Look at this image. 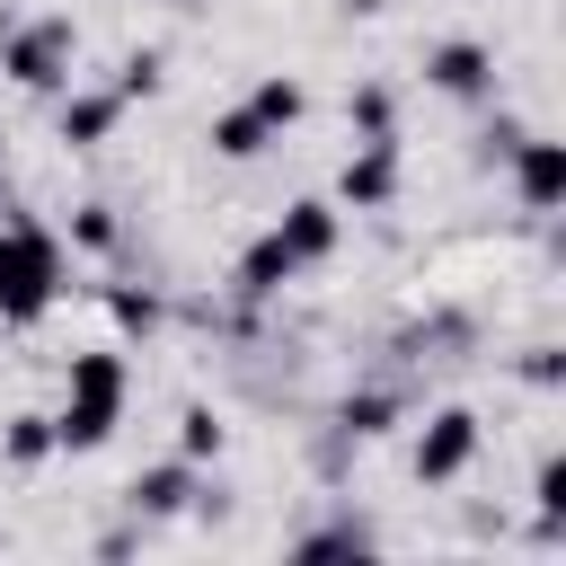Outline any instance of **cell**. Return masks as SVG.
<instances>
[{"mask_svg":"<svg viewBox=\"0 0 566 566\" xmlns=\"http://www.w3.org/2000/svg\"><path fill=\"white\" fill-rule=\"evenodd\" d=\"M0 451H9L18 469H35V460H53V416H9V433H0Z\"/></svg>","mask_w":566,"mask_h":566,"instance_id":"obj_13","label":"cell"},{"mask_svg":"<svg viewBox=\"0 0 566 566\" xmlns=\"http://www.w3.org/2000/svg\"><path fill=\"white\" fill-rule=\"evenodd\" d=\"M124 97H150L159 88V53H124V80H115Z\"/></svg>","mask_w":566,"mask_h":566,"instance_id":"obj_18","label":"cell"},{"mask_svg":"<svg viewBox=\"0 0 566 566\" xmlns=\"http://www.w3.org/2000/svg\"><path fill=\"white\" fill-rule=\"evenodd\" d=\"M124 106H133L124 88H71V97H62V142H71V150H97V142L124 124Z\"/></svg>","mask_w":566,"mask_h":566,"instance_id":"obj_9","label":"cell"},{"mask_svg":"<svg viewBox=\"0 0 566 566\" xmlns=\"http://www.w3.org/2000/svg\"><path fill=\"white\" fill-rule=\"evenodd\" d=\"M424 80H433L442 97H495V53H486L478 35H451V44L424 53Z\"/></svg>","mask_w":566,"mask_h":566,"instance_id":"obj_7","label":"cell"},{"mask_svg":"<svg viewBox=\"0 0 566 566\" xmlns=\"http://www.w3.org/2000/svg\"><path fill=\"white\" fill-rule=\"evenodd\" d=\"M124 504H133V513H150V522L186 513V504H195V460H159V469H142V478L124 486Z\"/></svg>","mask_w":566,"mask_h":566,"instance_id":"obj_10","label":"cell"},{"mask_svg":"<svg viewBox=\"0 0 566 566\" xmlns=\"http://www.w3.org/2000/svg\"><path fill=\"white\" fill-rule=\"evenodd\" d=\"M336 239H345V212L327 203V195H301V203H283V221L274 230H256L248 239V256H239V292L248 301H274L283 283H301L310 265H327L336 256Z\"/></svg>","mask_w":566,"mask_h":566,"instance_id":"obj_1","label":"cell"},{"mask_svg":"<svg viewBox=\"0 0 566 566\" xmlns=\"http://www.w3.org/2000/svg\"><path fill=\"white\" fill-rule=\"evenodd\" d=\"M71 62H80V27L71 18H27L0 44V71L18 88H71Z\"/></svg>","mask_w":566,"mask_h":566,"instance_id":"obj_4","label":"cell"},{"mask_svg":"<svg viewBox=\"0 0 566 566\" xmlns=\"http://www.w3.org/2000/svg\"><path fill=\"white\" fill-rule=\"evenodd\" d=\"M345 115H354V133H363V142H398V124H389V88H380V80H363Z\"/></svg>","mask_w":566,"mask_h":566,"instance_id":"obj_14","label":"cell"},{"mask_svg":"<svg viewBox=\"0 0 566 566\" xmlns=\"http://www.w3.org/2000/svg\"><path fill=\"white\" fill-rule=\"evenodd\" d=\"M504 159H513V186H522V203H531V212H557V195H566V142H548V133H522Z\"/></svg>","mask_w":566,"mask_h":566,"instance_id":"obj_8","label":"cell"},{"mask_svg":"<svg viewBox=\"0 0 566 566\" xmlns=\"http://www.w3.org/2000/svg\"><path fill=\"white\" fill-rule=\"evenodd\" d=\"M124 398H133V363H124L115 345L71 354V371H62V407H53V451H97V442L124 424Z\"/></svg>","mask_w":566,"mask_h":566,"instance_id":"obj_2","label":"cell"},{"mask_svg":"<svg viewBox=\"0 0 566 566\" xmlns=\"http://www.w3.org/2000/svg\"><path fill=\"white\" fill-rule=\"evenodd\" d=\"M177 460H221V416L212 407H186L177 416Z\"/></svg>","mask_w":566,"mask_h":566,"instance_id":"obj_15","label":"cell"},{"mask_svg":"<svg viewBox=\"0 0 566 566\" xmlns=\"http://www.w3.org/2000/svg\"><path fill=\"white\" fill-rule=\"evenodd\" d=\"M274 142H283V133H274V124H265V115H256L248 97L212 115V159H265Z\"/></svg>","mask_w":566,"mask_h":566,"instance_id":"obj_11","label":"cell"},{"mask_svg":"<svg viewBox=\"0 0 566 566\" xmlns=\"http://www.w3.org/2000/svg\"><path fill=\"white\" fill-rule=\"evenodd\" d=\"M398 416H407V407H398L389 389H363V398H345V433H354V442H380Z\"/></svg>","mask_w":566,"mask_h":566,"instance_id":"obj_12","label":"cell"},{"mask_svg":"<svg viewBox=\"0 0 566 566\" xmlns=\"http://www.w3.org/2000/svg\"><path fill=\"white\" fill-rule=\"evenodd\" d=\"M478 442H486L478 407H433L424 433H416V478H424V486H451V478L478 460Z\"/></svg>","mask_w":566,"mask_h":566,"instance_id":"obj_5","label":"cell"},{"mask_svg":"<svg viewBox=\"0 0 566 566\" xmlns=\"http://www.w3.org/2000/svg\"><path fill=\"white\" fill-rule=\"evenodd\" d=\"M71 239H80L88 256H106V248H115V212H106V203H80V212H71Z\"/></svg>","mask_w":566,"mask_h":566,"instance_id":"obj_17","label":"cell"},{"mask_svg":"<svg viewBox=\"0 0 566 566\" xmlns=\"http://www.w3.org/2000/svg\"><path fill=\"white\" fill-rule=\"evenodd\" d=\"M336 203L345 212H389L398 203V142H354V159L336 168Z\"/></svg>","mask_w":566,"mask_h":566,"instance_id":"obj_6","label":"cell"},{"mask_svg":"<svg viewBox=\"0 0 566 566\" xmlns=\"http://www.w3.org/2000/svg\"><path fill=\"white\" fill-rule=\"evenodd\" d=\"M557 371H566V363H557V345H531V363H522V380H539V389H557Z\"/></svg>","mask_w":566,"mask_h":566,"instance_id":"obj_19","label":"cell"},{"mask_svg":"<svg viewBox=\"0 0 566 566\" xmlns=\"http://www.w3.org/2000/svg\"><path fill=\"white\" fill-rule=\"evenodd\" d=\"M62 301V248L35 221H0V327H35Z\"/></svg>","mask_w":566,"mask_h":566,"instance_id":"obj_3","label":"cell"},{"mask_svg":"<svg viewBox=\"0 0 566 566\" xmlns=\"http://www.w3.org/2000/svg\"><path fill=\"white\" fill-rule=\"evenodd\" d=\"M106 318H115L124 336H150V327H159V301L133 292V283H115V292H106Z\"/></svg>","mask_w":566,"mask_h":566,"instance_id":"obj_16","label":"cell"}]
</instances>
